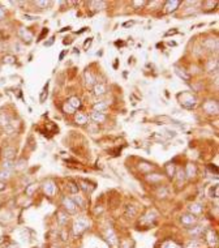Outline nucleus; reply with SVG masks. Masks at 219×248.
I'll list each match as a JSON object with an SVG mask.
<instances>
[{
    "label": "nucleus",
    "mask_w": 219,
    "mask_h": 248,
    "mask_svg": "<svg viewBox=\"0 0 219 248\" xmlns=\"http://www.w3.org/2000/svg\"><path fill=\"white\" fill-rule=\"evenodd\" d=\"M107 107H108V104H107L105 101L97 102V103L94 104V110H95L97 112H105L106 110H107Z\"/></svg>",
    "instance_id": "nucleus-1"
},
{
    "label": "nucleus",
    "mask_w": 219,
    "mask_h": 248,
    "mask_svg": "<svg viewBox=\"0 0 219 248\" xmlns=\"http://www.w3.org/2000/svg\"><path fill=\"white\" fill-rule=\"evenodd\" d=\"M106 93V86L103 84H97L94 86V94L95 96H103Z\"/></svg>",
    "instance_id": "nucleus-2"
},
{
    "label": "nucleus",
    "mask_w": 219,
    "mask_h": 248,
    "mask_svg": "<svg viewBox=\"0 0 219 248\" xmlns=\"http://www.w3.org/2000/svg\"><path fill=\"white\" fill-rule=\"evenodd\" d=\"M91 119L93 120H95V122H105V119H106V116H105V112H93L91 114Z\"/></svg>",
    "instance_id": "nucleus-3"
},
{
    "label": "nucleus",
    "mask_w": 219,
    "mask_h": 248,
    "mask_svg": "<svg viewBox=\"0 0 219 248\" xmlns=\"http://www.w3.org/2000/svg\"><path fill=\"white\" fill-rule=\"evenodd\" d=\"M68 104L70 107H72L73 110H76V108H78L80 106H81V101L77 98V97H72L69 99V102H68Z\"/></svg>",
    "instance_id": "nucleus-4"
},
{
    "label": "nucleus",
    "mask_w": 219,
    "mask_h": 248,
    "mask_svg": "<svg viewBox=\"0 0 219 248\" xmlns=\"http://www.w3.org/2000/svg\"><path fill=\"white\" fill-rule=\"evenodd\" d=\"M20 37H22V39L25 41V42H27L29 43L31 39H33V35L30 34L29 31H27L26 29H22V30H20Z\"/></svg>",
    "instance_id": "nucleus-5"
},
{
    "label": "nucleus",
    "mask_w": 219,
    "mask_h": 248,
    "mask_svg": "<svg viewBox=\"0 0 219 248\" xmlns=\"http://www.w3.org/2000/svg\"><path fill=\"white\" fill-rule=\"evenodd\" d=\"M179 4H180V2H168V3L166 4V12H167V13L172 12V10L176 9V7H177Z\"/></svg>",
    "instance_id": "nucleus-6"
},
{
    "label": "nucleus",
    "mask_w": 219,
    "mask_h": 248,
    "mask_svg": "<svg viewBox=\"0 0 219 248\" xmlns=\"http://www.w3.org/2000/svg\"><path fill=\"white\" fill-rule=\"evenodd\" d=\"M47 90H48V82L45 85V87L42 89V93H41V96H39V102H41V103H43V102L46 101V98H47V96H48V91H47Z\"/></svg>",
    "instance_id": "nucleus-7"
},
{
    "label": "nucleus",
    "mask_w": 219,
    "mask_h": 248,
    "mask_svg": "<svg viewBox=\"0 0 219 248\" xmlns=\"http://www.w3.org/2000/svg\"><path fill=\"white\" fill-rule=\"evenodd\" d=\"M3 167H4V170H8V171H10V170L14 169V162L12 161V159H5Z\"/></svg>",
    "instance_id": "nucleus-8"
},
{
    "label": "nucleus",
    "mask_w": 219,
    "mask_h": 248,
    "mask_svg": "<svg viewBox=\"0 0 219 248\" xmlns=\"http://www.w3.org/2000/svg\"><path fill=\"white\" fill-rule=\"evenodd\" d=\"M14 149H10V148H8V149H5L4 150V157L7 158V159H12L13 158V156H14Z\"/></svg>",
    "instance_id": "nucleus-9"
},
{
    "label": "nucleus",
    "mask_w": 219,
    "mask_h": 248,
    "mask_svg": "<svg viewBox=\"0 0 219 248\" xmlns=\"http://www.w3.org/2000/svg\"><path fill=\"white\" fill-rule=\"evenodd\" d=\"M9 116L8 115H5V114H0V124L2 125H8L9 124Z\"/></svg>",
    "instance_id": "nucleus-10"
},
{
    "label": "nucleus",
    "mask_w": 219,
    "mask_h": 248,
    "mask_svg": "<svg viewBox=\"0 0 219 248\" xmlns=\"http://www.w3.org/2000/svg\"><path fill=\"white\" fill-rule=\"evenodd\" d=\"M86 120H87V118L85 116V115H82L81 112H78L77 115H76V122H77V123H80V124H85V123H86Z\"/></svg>",
    "instance_id": "nucleus-11"
},
{
    "label": "nucleus",
    "mask_w": 219,
    "mask_h": 248,
    "mask_svg": "<svg viewBox=\"0 0 219 248\" xmlns=\"http://www.w3.org/2000/svg\"><path fill=\"white\" fill-rule=\"evenodd\" d=\"M85 76H86V84L89 85V86H91L93 84H94V79H93V76H91L89 72H86Z\"/></svg>",
    "instance_id": "nucleus-12"
},
{
    "label": "nucleus",
    "mask_w": 219,
    "mask_h": 248,
    "mask_svg": "<svg viewBox=\"0 0 219 248\" xmlns=\"http://www.w3.org/2000/svg\"><path fill=\"white\" fill-rule=\"evenodd\" d=\"M9 174H10V171H8V170H2L0 171V179H8Z\"/></svg>",
    "instance_id": "nucleus-13"
},
{
    "label": "nucleus",
    "mask_w": 219,
    "mask_h": 248,
    "mask_svg": "<svg viewBox=\"0 0 219 248\" xmlns=\"http://www.w3.org/2000/svg\"><path fill=\"white\" fill-rule=\"evenodd\" d=\"M3 62H4V63H7V64H13V63H14V58H13V56H10V55H8V56H5V58H4Z\"/></svg>",
    "instance_id": "nucleus-14"
},
{
    "label": "nucleus",
    "mask_w": 219,
    "mask_h": 248,
    "mask_svg": "<svg viewBox=\"0 0 219 248\" xmlns=\"http://www.w3.org/2000/svg\"><path fill=\"white\" fill-rule=\"evenodd\" d=\"M47 33H48V29H46V27H45V29H43V31L41 33V35L38 37V39H37V41H38V42H39V41H42V38L45 37V35L47 34Z\"/></svg>",
    "instance_id": "nucleus-15"
},
{
    "label": "nucleus",
    "mask_w": 219,
    "mask_h": 248,
    "mask_svg": "<svg viewBox=\"0 0 219 248\" xmlns=\"http://www.w3.org/2000/svg\"><path fill=\"white\" fill-rule=\"evenodd\" d=\"M4 17H5V10L0 7V20H3Z\"/></svg>",
    "instance_id": "nucleus-16"
},
{
    "label": "nucleus",
    "mask_w": 219,
    "mask_h": 248,
    "mask_svg": "<svg viewBox=\"0 0 219 248\" xmlns=\"http://www.w3.org/2000/svg\"><path fill=\"white\" fill-rule=\"evenodd\" d=\"M192 173H193V175H194V167L192 169V165H189V166H188V175L190 176V174H192Z\"/></svg>",
    "instance_id": "nucleus-17"
},
{
    "label": "nucleus",
    "mask_w": 219,
    "mask_h": 248,
    "mask_svg": "<svg viewBox=\"0 0 219 248\" xmlns=\"http://www.w3.org/2000/svg\"><path fill=\"white\" fill-rule=\"evenodd\" d=\"M65 54H67V51H63L62 54H60V56H59V60H63V59H64V56H65Z\"/></svg>",
    "instance_id": "nucleus-18"
},
{
    "label": "nucleus",
    "mask_w": 219,
    "mask_h": 248,
    "mask_svg": "<svg viewBox=\"0 0 219 248\" xmlns=\"http://www.w3.org/2000/svg\"><path fill=\"white\" fill-rule=\"evenodd\" d=\"M37 5H42L43 7V5H48V3L47 2H37Z\"/></svg>",
    "instance_id": "nucleus-19"
},
{
    "label": "nucleus",
    "mask_w": 219,
    "mask_h": 248,
    "mask_svg": "<svg viewBox=\"0 0 219 248\" xmlns=\"http://www.w3.org/2000/svg\"><path fill=\"white\" fill-rule=\"evenodd\" d=\"M5 188V184L3 183V181H0V191H3Z\"/></svg>",
    "instance_id": "nucleus-20"
},
{
    "label": "nucleus",
    "mask_w": 219,
    "mask_h": 248,
    "mask_svg": "<svg viewBox=\"0 0 219 248\" xmlns=\"http://www.w3.org/2000/svg\"><path fill=\"white\" fill-rule=\"evenodd\" d=\"M129 25H133V22H125L124 26H129Z\"/></svg>",
    "instance_id": "nucleus-21"
}]
</instances>
